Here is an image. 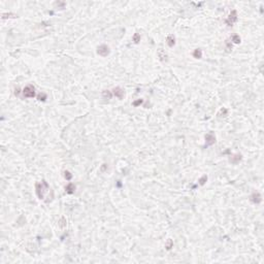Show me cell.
Here are the masks:
<instances>
[{
  "label": "cell",
  "instance_id": "ba28073f",
  "mask_svg": "<svg viewBox=\"0 0 264 264\" xmlns=\"http://www.w3.org/2000/svg\"><path fill=\"white\" fill-rule=\"evenodd\" d=\"M158 56H159V58H160V60L162 61V62H167V54L165 53L162 49H159L158 50Z\"/></svg>",
  "mask_w": 264,
  "mask_h": 264
},
{
  "label": "cell",
  "instance_id": "ac0fdd59",
  "mask_svg": "<svg viewBox=\"0 0 264 264\" xmlns=\"http://www.w3.org/2000/svg\"><path fill=\"white\" fill-rule=\"evenodd\" d=\"M64 177H65V179L67 180V181H70L71 178H72V174H71L68 170H66V171H64Z\"/></svg>",
  "mask_w": 264,
  "mask_h": 264
},
{
  "label": "cell",
  "instance_id": "8992f818",
  "mask_svg": "<svg viewBox=\"0 0 264 264\" xmlns=\"http://www.w3.org/2000/svg\"><path fill=\"white\" fill-rule=\"evenodd\" d=\"M250 200L255 203V204H259L261 201H262V196L260 195V193L258 192H254L251 196H250Z\"/></svg>",
  "mask_w": 264,
  "mask_h": 264
},
{
  "label": "cell",
  "instance_id": "cb8c5ba5",
  "mask_svg": "<svg viewBox=\"0 0 264 264\" xmlns=\"http://www.w3.org/2000/svg\"><path fill=\"white\" fill-rule=\"evenodd\" d=\"M64 223H65V220H64V218H62V219L60 220V224H59V226H60L61 228H63V227L65 226V224H64Z\"/></svg>",
  "mask_w": 264,
  "mask_h": 264
},
{
  "label": "cell",
  "instance_id": "52a82bcc",
  "mask_svg": "<svg viewBox=\"0 0 264 264\" xmlns=\"http://www.w3.org/2000/svg\"><path fill=\"white\" fill-rule=\"evenodd\" d=\"M113 93H114V95H115L117 98H119V99H120V100H121V99H123V98H124V90L122 89V88H120V87L114 88Z\"/></svg>",
  "mask_w": 264,
  "mask_h": 264
},
{
  "label": "cell",
  "instance_id": "8fae6325",
  "mask_svg": "<svg viewBox=\"0 0 264 264\" xmlns=\"http://www.w3.org/2000/svg\"><path fill=\"white\" fill-rule=\"evenodd\" d=\"M166 41H167V45H168L169 48H172V47L175 45V38H174V36H173L172 34H170V35L167 36Z\"/></svg>",
  "mask_w": 264,
  "mask_h": 264
},
{
  "label": "cell",
  "instance_id": "5b68a950",
  "mask_svg": "<svg viewBox=\"0 0 264 264\" xmlns=\"http://www.w3.org/2000/svg\"><path fill=\"white\" fill-rule=\"evenodd\" d=\"M216 142V136L213 133H207L205 135V147H210L215 145Z\"/></svg>",
  "mask_w": 264,
  "mask_h": 264
},
{
  "label": "cell",
  "instance_id": "ffe728a7",
  "mask_svg": "<svg viewBox=\"0 0 264 264\" xmlns=\"http://www.w3.org/2000/svg\"><path fill=\"white\" fill-rule=\"evenodd\" d=\"M226 50H227V52H230L232 50V43H231L229 40H226Z\"/></svg>",
  "mask_w": 264,
  "mask_h": 264
},
{
  "label": "cell",
  "instance_id": "4fadbf2b",
  "mask_svg": "<svg viewBox=\"0 0 264 264\" xmlns=\"http://www.w3.org/2000/svg\"><path fill=\"white\" fill-rule=\"evenodd\" d=\"M112 96H113L112 92L108 91V90H104V91L102 92V97H103V99H111Z\"/></svg>",
  "mask_w": 264,
  "mask_h": 264
},
{
  "label": "cell",
  "instance_id": "9a60e30c",
  "mask_svg": "<svg viewBox=\"0 0 264 264\" xmlns=\"http://www.w3.org/2000/svg\"><path fill=\"white\" fill-rule=\"evenodd\" d=\"M132 40L134 41V43H139V41H140V34L139 33H134V35L132 36Z\"/></svg>",
  "mask_w": 264,
  "mask_h": 264
},
{
  "label": "cell",
  "instance_id": "d6986e66",
  "mask_svg": "<svg viewBox=\"0 0 264 264\" xmlns=\"http://www.w3.org/2000/svg\"><path fill=\"white\" fill-rule=\"evenodd\" d=\"M172 246H173V241H172L171 239H168V241H167V244L165 245V248H166L167 250H170V249L172 248Z\"/></svg>",
  "mask_w": 264,
  "mask_h": 264
},
{
  "label": "cell",
  "instance_id": "7c38bea8",
  "mask_svg": "<svg viewBox=\"0 0 264 264\" xmlns=\"http://www.w3.org/2000/svg\"><path fill=\"white\" fill-rule=\"evenodd\" d=\"M193 57L196 59H201L202 58V51L200 49H196L193 52Z\"/></svg>",
  "mask_w": 264,
  "mask_h": 264
},
{
  "label": "cell",
  "instance_id": "7a4b0ae2",
  "mask_svg": "<svg viewBox=\"0 0 264 264\" xmlns=\"http://www.w3.org/2000/svg\"><path fill=\"white\" fill-rule=\"evenodd\" d=\"M23 95L25 98H33L35 97V88L32 85H28L24 88L23 90Z\"/></svg>",
  "mask_w": 264,
  "mask_h": 264
},
{
  "label": "cell",
  "instance_id": "603a6c76",
  "mask_svg": "<svg viewBox=\"0 0 264 264\" xmlns=\"http://www.w3.org/2000/svg\"><path fill=\"white\" fill-rule=\"evenodd\" d=\"M142 102H144V100H142V99H138L137 101H134V102H133V105H134V106H138V105H140Z\"/></svg>",
  "mask_w": 264,
  "mask_h": 264
},
{
  "label": "cell",
  "instance_id": "30bf717a",
  "mask_svg": "<svg viewBox=\"0 0 264 264\" xmlns=\"http://www.w3.org/2000/svg\"><path fill=\"white\" fill-rule=\"evenodd\" d=\"M74 190H75V186L72 183H69L67 186L65 187V191H66V193H68V194L74 193Z\"/></svg>",
  "mask_w": 264,
  "mask_h": 264
},
{
  "label": "cell",
  "instance_id": "2e32d148",
  "mask_svg": "<svg viewBox=\"0 0 264 264\" xmlns=\"http://www.w3.org/2000/svg\"><path fill=\"white\" fill-rule=\"evenodd\" d=\"M231 41H233L234 43H239V42H240V37H239V35L234 34L232 37H231Z\"/></svg>",
  "mask_w": 264,
  "mask_h": 264
},
{
  "label": "cell",
  "instance_id": "9c48e42d",
  "mask_svg": "<svg viewBox=\"0 0 264 264\" xmlns=\"http://www.w3.org/2000/svg\"><path fill=\"white\" fill-rule=\"evenodd\" d=\"M240 160H241V155H240V154H236V155L231 156L230 159H229V161L232 164H237Z\"/></svg>",
  "mask_w": 264,
  "mask_h": 264
},
{
  "label": "cell",
  "instance_id": "e0dca14e",
  "mask_svg": "<svg viewBox=\"0 0 264 264\" xmlns=\"http://www.w3.org/2000/svg\"><path fill=\"white\" fill-rule=\"evenodd\" d=\"M206 181H207V175H205V174H204V175H202V177L199 179V181H198V182H199V185L203 186V185L205 184V182H206Z\"/></svg>",
  "mask_w": 264,
  "mask_h": 264
},
{
  "label": "cell",
  "instance_id": "6da1fadb",
  "mask_svg": "<svg viewBox=\"0 0 264 264\" xmlns=\"http://www.w3.org/2000/svg\"><path fill=\"white\" fill-rule=\"evenodd\" d=\"M49 189V184L42 180L40 183H36L35 184V191H36V195L38 196L39 199H43V195H45V192Z\"/></svg>",
  "mask_w": 264,
  "mask_h": 264
},
{
  "label": "cell",
  "instance_id": "44dd1931",
  "mask_svg": "<svg viewBox=\"0 0 264 264\" xmlns=\"http://www.w3.org/2000/svg\"><path fill=\"white\" fill-rule=\"evenodd\" d=\"M17 16L14 14H3L2 15V19H7V18H16Z\"/></svg>",
  "mask_w": 264,
  "mask_h": 264
},
{
  "label": "cell",
  "instance_id": "3957f363",
  "mask_svg": "<svg viewBox=\"0 0 264 264\" xmlns=\"http://www.w3.org/2000/svg\"><path fill=\"white\" fill-rule=\"evenodd\" d=\"M237 20H238V18H237V12L234 9V10H232V12L230 13V15L228 16V18H227V20H226V24H227L228 26H233V25L236 23V22H237Z\"/></svg>",
  "mask_w": 264,
  "mask_h": 264
},
{
  "label": "cell",
  "instance_id": "277c9868",
  "mask_svg": "<svg viewBox=\"0 0 264 264\" xmlns=\"http://www.w3.org/2000/svg\"><path fill=\"white\" fill-rule=\"evenodd\" d=\"M109 53H111V51H109L108 46H106V45H101V46H99L97 48V54L99 55V56H101V57L108 56Z\"/></svg>",
  "mask_w": 264,
  "mask_h": 264
},
{
  "label": "cell",
  "instance_id": "5bb4252c",
  "mask_svg": "<svg viewBox=\"0 0 264 264\" xmlns=\"http://www.w3.org/2000/svg\"><path fill=\"white\" fill-rule=\"evenodd\" d=\"M218 116L219 117H226V116H228V109L225 108V107L221 108V109H220V112L218 113Z\"/></svg>",
  "mask_w": 264,
  "mask_h": 264
},
{
  "label": "cell",
  "instance_id": "7402d4cb",
  "mask_svg": "<svg viewBox=\"0 0 264 264\" xmlns=\"http://www.w3.org/2000/svg\"><path fill=\"white\" fill-rule=\"evenodd\" d=\"M37 98H38V100H42V101H45L46 99H47V95L45 94V93H40L38 96H37Z\"/></svg>",
  "mask_w": 264,
  "mask_h": 264
}]
</instances>
